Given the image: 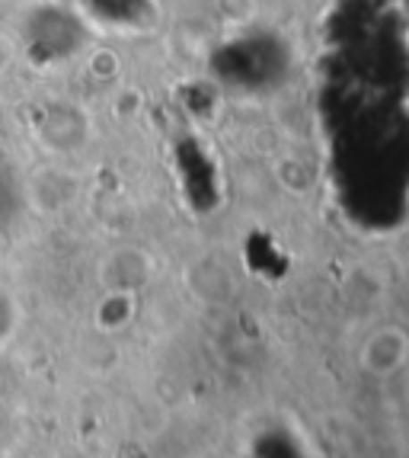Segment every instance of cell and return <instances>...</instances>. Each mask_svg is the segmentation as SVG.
<instances>
[{
    "label": "cell",
    "mask_w": 409,
    "mask_h": 458,
    "mask_svg": "<svg viewBox=\"0 0 409 458\" xmlns=\"http://www.w3.org/2000/svg\"><path fill=\"white\" fill-rule=\"evenodd\" d=\"M409 356V340L400 334V330H380L374 334L368 344H364L362 352V366L374 375V378H387L403 369Z\"/></svg>",
    "instance_id": "cell-1"
}]
</instances>
